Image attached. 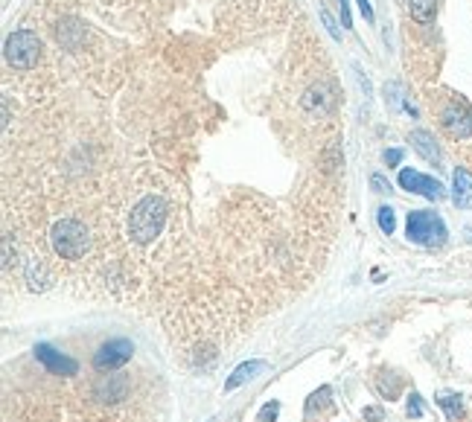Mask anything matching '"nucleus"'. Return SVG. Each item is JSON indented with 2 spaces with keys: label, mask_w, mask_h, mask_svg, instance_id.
<instances>
[{
  "label": "nucleus",
  "mask_w": 472,
  "mask_h": 422,
  "mask_svg": "<svg viewBox=\"0 0 472 422\" xmlns=\"http://www.w3.org/2000/svg\"><path fill=\"white\" fill-rule=\"evenodd\" d=\"M167 204L160 196H143L128 213V236L135 245H152L167 227Z\"/></svg>",
  "instance_id": "f257e3e1"
},
{
  "label": "nucleus",
  "mask_w": 472,
  "mask_h": 422,
  "mask_svg": "<svg viewBox=\"0 0 472 422\" xmlns=\"http://www.w3.org/2000/svg\"><path fill=\"white\" fill-rule=\"evenodd\" d=\"M50 245L61 259L76 263V259H85V253L91 251V230L85 227V221L68 216V219H61V221L53 224Z\"/></svg>",
  "instance_id": "f03ea898"
},
{
  "label": "nucleus",
  "mask_w": 472,
  "mask_h": 422,
  "mask_svg": "<svg viewBox=\"0 0 472 422\" xmlns=\"http://www.w3.org/2000/svg\"><path fill=\"white\" fill-rule=\"evenodd\" d=\"M405 233L417 245L441 248L446 242V224L432 210H414V213H409V221H405Z\"/></svg>",
  "instance_id": "7ed1b4c3"
},
{
  "label": "nucleus",
  "mask_w": 472,
  "mask_h": 422,
  "mask_svg": "<svg viewBox=\"0 0 472 422\" xmlns=\"http://www.w3.org/2000/svg\"><path fill=\"white\" fill-rule=\"evenodd\" d=\"M41 56V38L32 29H18L6 38V61L18 70H29L38 64Z\"/></svg>",
  "instance_id": "20e7f679"
},
{
  "label": "nucleus",
  "mask_w": 472,
  "mask_h": 422,
  "mask_svg": "<svg viewBox=\"0 0 472 422\" xmlns=\"http://www.w3.org/2000/svg\"><path fill=\"white\" fill-rule=\"evenodd\" d=\"M132 355H135V344L132 341H125V338H114L108 341V344H102L100 350H96L93 355V367L105 373V370H117L123 364L132 361Z\"/></svg>",
  "instance_id": "39448f33"
},
{
  "label": "nucleus",
  "mask_w": 472,
  "mask_h": 422,
  "mask_svg": "<svg viewBox=\"0 0 472 422\" xmlns=\"http://www.w3.org/2000/svg\"><path fill=\"white\" fill-rule=\"evenodd\" d=\"M399 187L409 189V192H417V196L429 198V201H443L446 198V187L441 181H434V178L417 172V169H402L399 172Z\"/></svg>",
  "instance_id": "423d86ee"
},
{
  "label": "nucleus",
  "mask_w": 472,
  "mask_h": 422,
  "mask_svg": "<svg viewBox=\"0 0 472 422\" xmlns=\"http://www.w3.org/2000/svg\"><path fill=\"white\" fill-rule=\"evenodd\" d=\"M441 123L446 128V134L452 140H466L472 134V111L466 102H452L443 114H441Z\"/></svg>",
  "instance_id": "0eeeda50"
},
{
  "label": "nucleus",
  "mask_w": 472,
  "mask_h": 422,
  "mask_svg": "<svg viewBox=\"0 0 472 422\" xmlns=\"http://www.w3.org/2000/svg\"><path fill=\"white\" fill-rule=\"evenodd\" d=\"M32 352H36V359L44 364V370L53 373V376H76V373H79V364L70 359V355H61L50 344H38Z\"/></svg>",
  "instance_id": "6e6552de"
},
{
  "label": "nucleus",
  "mask_w": 472,
  "mask_h": 422,
  "mask_svg": "<svg viewBox=\"0 0 472 422\" xmlns=\"http://www.w3.org/2000/svg\"><path fill=\"white\" fill-rule=\"evenodd\" d=\"M263 370H266V361H259V359H251V361H245V364H239V367L231 373V379L224 382V393H231V391H236V387H242L245 382L257 379Z\"/></svg>",
  "instance_id": "1a4fd4ad"
},
{
  "label": "nucleus",
  "mask_w": 472,
  "mask_h": 422,
  "mask_svg": "<svg viewBox=\"0 0 472 422\" xmlns=\"http://www.w3.org/2000/svg\"><path fill=\"white\" fill-rule=\"evenodd\" d=\"M411 146L417 149L420 157L429 160V164H441V149H437V143L429 132H411Z\"/></svg>",
  "instance_id": "9d476101"
},
{
  "label": "nucleus",
  "mask_w": 472,
  "mask_h": 422,
  "mask_svg": "<svg viewBox=\"0 0 472 422\" xmlns=\"http://www.w3.org/2000/svg\"><path fill=\"white\" fill-rule=\"evenodd\" d=\"M455 204L472 207V172L464 166L455 169Z\"/></svg>",
  "instance_id": "9b49d317"
},
{
  "label": "nucleus",
  "mask_w": 472,
  "mask_h": 422,
  "mask_svg": "<svg viewBox=\"0 0 472 422\" xmlns=\"http://www.w3.org/2000/svg\"><path fill=\"white\" fill-rule=\"evenodd\" d=\"M437 405H441V408L446 411L449 422H461V419L466 416V411H464V399H461L458 393H449V391L437 393Z\"/></svg>",
  "instance_id": "f8f14e48"
},
{
  "label": "nucleus",
  "mask_w": 472,
  "mask_h": 422,
  "mask_svg": "<svg viewBox=\"0 0 472 422\" xmlns=\"http://www.w3.org/2000/svg\"><path fill=\"white\" fill-rule=\"evenodd\" d=\"M437 15V0H411V18L417 24H432Z\"/></svg>",
  "instance_id": "ddd939ff"
},
{
  "label": "nucleus",
  "mask_w": 472,
  "mask_h": 422,
  "mask_svg": "<svg viewBox=\"0 0 472 422\" xmlns=\"http://www.w3.org/2000/svg\"><path fill=\"white\" fill-rule=\"evenodd\" d=\"M379 227H382V233H394V227H397V216H394V210L390 207H379Z\"/></svg>",
  "instance_id": "4468645a"
},
{
  "label": "nucleus",
  "mask_w": 472,
  "mask_h": 422,
  "mask_svg": "<svg viewBox=\"0 0 472 422\" xmlns=\"http://www.w3.org/2000/svg\"><path fill=\"white\" fill-rule=\"evenodd\" d=\"M409 416H411V419H420V416H422V399H420V393H411V396H409Z\"/></svg>",
  "instance_id": "2eb2a0df"
},
{
  "label": "nucleus",
  "mask_w": 472,
  "mask_h": 422,
  "mask_svg": "<svg viewBox=\"0 0 472 422\" xmlns=\"http://www.w3.org/2000/svg\"><path fill=\"white\" fill-rule=\"evenodd\" d=\"M385 160H388L390 166H397L399 160H402V152H399V149H390V152H385Z\"/></svg>",
  "instance_id": "dca6fc26"
},
{
  "label": "nucleus",
  "mask_w": 472,
  "mask_h": 422,
  "mask_svg": "<svg viewBox=\"0 0 472 422\" xmlns=\"http://www.w3.org/2000/svg\"><path fill=\"white\" fill-rule=\"evenodd\" d=\"M356 3H359V9H362V15H365V18H367V21H373V9H370V3H367V0H356Z\"/></svg>",
  "instance_id": "f3484780"
},
{
  "label": "nucleus",
  "mask_w": 472,
  "mask_h": 422,
  "mask_svg": "<svg viewBox=\"0 0 472 422\" xmlns=\"http://www.w3.org/2000/svg\"><path fill=\"white\" fill-rule=\"evenodd\" d=\"M370 184H373V187H376V192H388V189H390V184H385V181H382V178H379V175H373V181H370Z\"/></svg>",
  "instance_id": "a211bd4d"
},
{
  "label": "nucleus",
  "mask_w": 472,
  "mask_h": 422,
  "mask_svg": "<svg viewBox=\"0 0 472 422\" xmlns=\"http://www.w3.org/2000/svg\"><path fill=\"white\" fill-rule=\"evenodd\" d=\"M341 15H344V24L350 26V15H347V3H344V0H341Z\"/></svg>",
  "instance_id": "6ab92c4d"
}]
</instances>
